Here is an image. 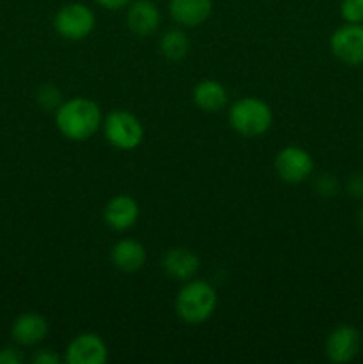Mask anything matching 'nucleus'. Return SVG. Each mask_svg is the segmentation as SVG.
<instances>
[{"label": "nucleus", "mask_w": 363, "mask_h": 364, "mask_svg": "<svg viewBox=\"0 0 363 364\" xmlns=\"http://www.w3.org/2000/svg\"><path fill=\"white\" fill-rule=\"evenodd\" d=\"M162 269L171 279L185 283V281L194 279V276L198 274L199 258L191 251V249H169L162 258Z\"/></svg>", "instance_id": "13"}, {"label": "nucleus", "mask_w": 363, "mask_h": 364, "mask_svg": "<svg viewBox=\"0 0 363 364\" xmlns=\"http://www.w3.org/2000/svg\"><path fill=\"white\" fill-rule=\"evenodd\" d=\"M48 334V322L39 313H23L11 326V336L21 347H34Z\"/></svg>", "instance_id": "12"}, {"label": "nucleus", "mask_w": 363, "mask_h": 364, "mask_svg": "<svg viewBox=\"0 0 363 364\" xmlns=\"http://www.w3.org/2000/svg\"><path fill=\"white\" fill-rule=\"evenodd\" d=\"M230 124L242 137H260L273 124V110L263 100L242 98L231 105Z\"/></svg>", "instance_id": "3"}, {"label": "nucleus", "mask_w": 363, "mask_h": 364, "mask_svg": "<svg viewBox=\"0 0 363 364\" xmlns=\"http://www.w3.org/2000/svg\"><path fill=\"white\" fill-rule=\"evenodd\" d=\"M274 169L285 183L298 185L308 180L310 174L313 173V159L306 149L299 146H287L280 149L274 159Z\"/></svg>", "instance_id": "6"}, {"label": "nucleus", "mask_w": 363, "mask_h": 364, "mask_svg": "<svg viewBox=\"0 0 363 364\" xmlns=\"http://www.w3.org/2000/svg\"><path fill=\"white\" fill-rule=\"evenodd\" d=\"M38 103L45 110H57L63 103V98H60V91L52 84H45L38 89Z\"/></svg>", "instance_id": "18"}, {"label": "nucleus", "mask_w": 363, "mask_h": 364, "mask_svg": "<svg viewBox=\"0 0 363 364\" xmlns=\"http://www.w3.org/2000/svg\"><path fill=\"white\" fill-rule=\"evenodd\" d=\"M331 52L347 66L363 64V23H345L331 34Z\"/></svg>", "instance_id": "7"}, {"label": "nucleus", "mask_w": 363, "mask_h": 364, "mask_svg": "<svg viewBox=\"0 0 363 364\" xmlns=\"http://www.w3.org/2000/svg\"><path fill=\"white\" fill-rule=\"evenodd\" d=\"M32 363L34 364H59L60 358L52 352L50 348H41V350H36L32 355Z\"/></svg>", "instance_id": "21"}, {"label": "nucleus", "mask_w": 363, "mask_h": 364, "mask_svg": "<svg viewBox=\"0 0 363 364\" xmlns=\"http://www.w3.org/2000/svg\"><path fill=\"white\" fill-rule=\"evenodd\" d=\"M212 0H169V14L182 27H199L212 14Z\"/></svg>", "instance_id": "15"}, {"label": "nucleus", "mask_w": 363, "mask_h": 364, "mask_svg": "<svg viewBox=\"0 0 363 364\" xmlns=\"http://www.w3.org/2000/svg\"><path fill=\"white\" fill-rule=\"evenodd\" d=\"M109 358L107 345L98 334L82 333L68 343L64 359L70 364H103Z\"/></svg>", "instance_id": "9"}, {"label": "nucleus", "mask_w": 363, "mask_h": 364, "mask_svg": "<svg viewBox=\"0 0 363 364\" xmlns=\"http://www.w3.org/2000/svg\"><path fill=\"white\" fill-rule=\"evenodd\" d=\"M103 219L114 231H127L139 219V205L132 196L117 194L103 208Z\"/></svg>", "instance_id": "10"}, {"label": "nucleus", "mask_w": 363, "mask_h": 364, "mask_svg": "<svg viewBox=\"0 0 363 364\" xmlns=\"http://www.w3.org/2000/svg\"><path fill=\"white\" fill-rule=\"evenodd\" d=\"M95 13L88 6L78 2L66 4L57 11L53 18V27L60 38L68 41H80L95 31Z\"/></svg>", "instance_id": "5"}, {"label": "nucleus", "mask_w": 363, "mask_h": 364, "mask_svg": "<svg viewBox=\"0 0 363 364\" xmlns=\"http://www.w3.org/2000/svg\"><path fill=\"white\" fill-rule=\"evenodd\" d=\"M98 6L105 7V9L110 11H117V9H123V7L130 6L132 0H95Z\"/></svg>", "instance_id": "24"}, {"label": "nucleus", "mask_w": 363, "mask_h": 364, "mask_svg": "<svg viewBox=\"0 0 363 364\" xmlns=\"http://www.w3.org/2000/svg\"><path fill=\"white\" fill-rule=\"evenodd\" d=\"M192 100L203 112H221L228 103V91L221 82L205 78L192 91Z\"/></svg>", "instance_id": "16"}, {"label": "nucleus", "mask_w": 363, "mask_h": 364, "mask_svg": "<svg viewBox=\"0 0 363 364\" xmlns=\"http://www.w3.org/2000/svg\"><path fill=\"white\" fill-rule=\"evenodd\" d=\"M347 191L352 198H356V199L363 198V176L362 174H354V176L349 178Z\"/></svg>", "instance_id": "23"}, {"label": "nucleus", "mask_w": 363, "mask_h": 364, "mask_svg": "<svg viewBox=\"0 0 363 364\" xmlns=\"http://www.w3.org/2000/svg\"><path fill=\"white\" fill-rule=\"evenodd\" d=\"M362 348V334L356 327L342 323L326 338V355L331 363L344 364L352 361Z\"/></svg>", "instance_id": "8"}, {"label": "nucleus", "mask_w": 363, "mask_h": 364, "mask_svg": "<svg viewBox=\"0 0 363 364\" xmlns=\"http://www.w3.org/2000/svg\"><path fill=\"white\" fill-rule=\"evenodd\" d=\"M317 191H319L320 196H335L338 191V183L333 176L326 174V176H320L317 180Z\"/></svg>", "instance_id": "20"}, {"label": "nucleus", "mask_w": 363, "mask_h": 364, "mask_svg": "<svg viewBox=\"0 0 363 364\" xmlns=\"http://www.w3.org/2000/svg\"><path fill=\"white\" fill-rule=\"evenodd\" d=\"M23 361V355L16 348H0V364H20Z\"/></svg>", "instance_id": "22"}, {"label": "nucleus", "mask_w": 363, "mask_h": 364, "mask_svg": "<svg viewBox=\"0 0 363 364\" xmlns=\"http://www.w3.org/2000/svg\"><path fill=\"white\" fill-rule=\"evenodd\" d=\"M110 262L117 270L125 274L137 272L146 263L144 245L134 238H121L110 251Z\"/></svg>", "instance_id": "14"}, {"label": "nucleus", "mask_w": 363, "mask_h": 364, "mask_svg": "<svg viewBox=\"0 0 363 364\" xmlns=\"http://www.w3.org/2000/svg\"><path fill=\"white\" fill-rule=\"evenodd\" d=\"M128 28L139 38H148L159 28L160 11L152 0H132L127 13Z\"/></svg>", "instance_id": "11"}, {"label": "nucleus", "mask_w": 363, "mask_h": 364, "mask_svg": "<svg viewBox=\"0 0 363 364\" xmlns=\"http://www.w3.org/2000/svg\"><path fill=\"white\" fill-rule=\"evenodd\" d=\"M102 127L107 142L123 151L135 149L144 137V128H142L141 121L127 110L110 112L109 116H105Z\"/></svg>", "instance_id": "4"}, {"label": "nucleus", "mask_w": 363, "mask_h": 364, "mask_svg": "<svg viewBox=\"0 0 363 364\" xmlns=\"http://www.w3.org/2000/svg\"><path fill=\"white\" fill-rule=\"evenodd\" d=\"M174 308L182 322L189 326H199V323H205L216 311L217 294L212 284L206 281H185L177 295Z\"/></svg>", "instance_id": "2"}, {"label": "nucleus", "mask_w": 363, "mask_h": 364, "mask_svg": "<svg viewBox=\"0 0 363 364\" xmlns=\"http://www.w3.org/2000/svg\"><path fill=\"white\" fill-rule=\"evenodd\" d=\"M340 14L347 23H363V0H342Z\"/></svg>", "instance_id": "19"}, {"label": "nucleus", "mask_w": 363, "mask_h": 364, "mask_svg": "<svg viewBox=\"0 0 363 364\" xmlns=\"http://www.w3.org/2000/svg\"><path fill=\"white\" fill-rule=\"evenodd\" d=\"M358 223H359V228L363 230V206H362V210H359V213H358Z\"/></svg>", "instance_id": "25"}, {"label": "nucleus", "mask_w": 363, "mask_h": 364, "mask_svg": "<svg viewBox=\"0 0 363 364\" xmlns=\"http://www.w3.org/2000/svg\"><path fill=\"white\" fill-rule=\"evenodd\" d=\"M159 48L162 55L169 60H182L187 57L191 43H189L187 34L180 28H171V31L164 32L160 38Z\"/></svg>", "instance_id": "17"}, {"label": "nucleus", "mask_w": 363, "mask_h": 364, "mask_svg": "<svg viewBox=\"0 0 363 364\" xmlns=\"http://www.w3.org/2000/svg\"><path fill=\"white\" fill-rule=\"evenodd\" d=\"M103 123L98 103L89 98H71L56 110V124L68 141H89Z\"/></svg>", "instance_id": "1"}]
</instances>
